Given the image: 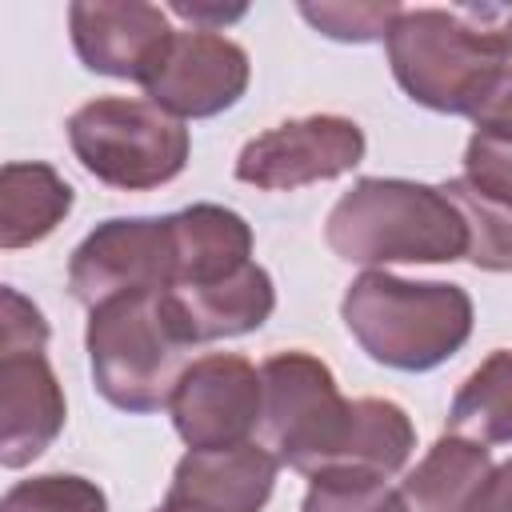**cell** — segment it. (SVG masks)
Segmentation results:
<instances>
[{
	"label": "cell",
	"instance_id": "obj_1",
	"mask_svg": "<svg viewBox=\"0 0 512 512\" xmlns=\"http://www.w3.org/2000/svg\"><path fill=\"white\" fill-rule=\"evenodd\" d=\"M328 248L360 268L452 264L468 256V224L440 184L364 176L324 220Z\"/></svg>",
	"mask_w": 512,
	"mask_h": 512
},
{
	"label": "cell",
	"instance_id": "obj_2",
	"mask_svg": "<svg viewBox=\"0 0 512 512\" xmlns=\"http://www.w3.org/2000/svg\"><path fill=\"white\" fill-rule=\"evenodd\" d=\"M340 320L360 352L396 372H432L472 336V296L448 280H404L388 268H364Z\"/></svg>",
	"mask_w": 512,
	"mask_h": 512
},
{
	"label": "cell",
	"instance_id": "obj_3",
	"mask_svg": "<svg viewBox=\"0 0 512 512\" xmlns=\"http://www.w3.org/2000/svg\"><path fill=\"white\" fill-rule=\"evenodd\" d=\"M84 348L96 392L120 412L148 416L168 408L196 344L168 292H128L88 312Z\"/></svg>",
	"mask_w": 512,
	"mask_h": 512
},
{
	"label": "cell",
	"instance_id": "obj_4",
	"mask_svg": "<svg viewBox=\"0 0 512 512\" xmlns=\"http://www.w3.org/2000/svg\"><path fill=\"white\" fill-rule=\"evenodd\" d=\"M388 64L404 96L428 112L472 116L508 56L456 8H404L388 28Z\"/></svg>",
	"mask_w": 512,
	"mask_h": 512
},
{
	"label": "cell",
	"instance_id": "obj_5",
	"mask_svg": "<svg viewBox=\"0 0 512 512\" xmlns=\"http://www.w3.org/2000/svg\"><path fill=\"white\" fill-rule=\"evenodd\" d=\"M64 132L80 168L120 192H148L176 180L192 152L184 120L136 96H96L68 116Z\"/></svg>",
	"mask_w": 512,
	"mask_h": 512
},
{
	"label": "cell",
	"instance_id": "obj_6",
	"mask_svg": "<svg viewBox=\"0 0 512 512\" xmlns=\"http://www.w3.org/2000/svg\"><path fill=\"white\" fill-rule=\"evenodd\" d=\"M264 380V448L308 480L332 472L356 424V400L340 396L332 368L300 348L260 364Z\"/></svg>",
	"mask_w": 512,
	"mask_h": 512
},
{
	"label": "cell",
	"instance_id": "obj_7",
	"mask_svg": "<svg viewBox=\"0 0 512 512\" xmlns=\"http://www.w3.org/2000/svg\"><path fill=\"white\" fill-rule=\"evenodd\" d=\"M48 320L12 284L0 288V464L24 468L64 428V388L44 356Z\"/></svg>",
	"mask_w": 512,
	"mask_h": 512
},
{
	"label": "cell",
	"instance_id": "obj_8",
	"mask_svg": "<svg viewBox=\"0 0 512 512\" xmlns=\"http://www.w3.org/2000/svg\"><path fill=\"white\" fill-rule=\"evenodd\" d=\"M364 148V128L352 116L312 112L252 136L236 156V180L260 192H292L348 176L364 160Z\"/></svg>",
	"mask_w": 512,
	"mask_h": 512
},
{
	"label": "cell",
	"instance_id": "obj_9",
	"mask_svg": "<svg viewBox=\"0 0 512 512\" xmlns=\"http://www.w3.org/2000/svg\"><path fill=\"white\" fill-rule=\"evenodd\" d=\"M168 412L188 452L248 444L264 420L260 368L236 352H208L184 368Z\"/></svg>",
	"mask_w": 512,
	"mask_h": 512
},
{
	"label": "cell",
	"instance_id": "obj_10",
	"mask_svg": "<svg viewBox=\"0 0 512 512\" xmlns=\"http://www.w3.org/2000/svg\"><path fill=\"white\" fill-rule=\"evenodd\" d=\"M172 224L168 216H116L96 224L68 260V292L88 312L128 292H168Z\"/></svg>",
	"mask_w": 512,
	"mask_h": 512
},
{
	"label": "cell",
	"instance_id": "obj_11",
	"mask_svg": "<svg viewBox=\"0 0 512 512\" xmlns=\"http://www.w3.org/2000/svg\"><path fill=\"white\" fill-rule=\"evenodd\" d=\"M248 52L224 32L184 28L172 36L160 68L144 84V96L176 120H208L240 104L248 92Z\"/></svg>",
	"mask_w": 512,
	"mask_h": 512
},
{
	"label": "cell",
	"instance_id": "obj_12",
	"mask_svg": "<svg viewBox=\"0 0 512 512\" xmlns=\"http://www.w3.org/2000/svg\"><path fill=\"white\" fill-rule=\"evenodd\" d=\"M68 32L88 72L136 84L152 80L176 36L168 12L144 0H76L68 8Z\"/></svg>",
	"mask_w": 512,
	"mask_h": 512
},
{
	"label": "cell",
	"instance_id": "obj_13",
	"mask_svg": "<svg viewBox=\"0 0 512 512\" xmlns=\"http://www.w3.org/2000/svg\"><path fill=\"white\" fill-rule=\"evenodd\" d=\"M276 472L280 460L256 440L216 452H184L164 500L184 512H264Z\"/></svg>",
	"mask_w": 512,
	"mask_h": 512
},
{
	"label": "cell",
	"instance_id": "obj_14",
	"mask_svg": "<svg viewBox=\"0 0 512 512\" xmlns=\"http://www.w3.org/2000/svg\"><path fill=\"white\" fill-rule=\"evenodd\" d=\"M168 224H172L168 288H204L252 264V228L240 212L224 204H192L168 212Z\"/></svg>",
	"mask_w": 512,
	"mask_h": 512
},
{
	"label": "cell",
	"instance_id": "obj_15",
	"mask_svg": "<svg viewBox=\"0 0 512 512\" xmlns=\"http://www.w3.org/2000/svg\"><path fill=\"white\" fill-rule=\"evenodd\" d=\"M168 300H172L184 332L192 336V344H208V340L256 332L276 312V284H272L268 268H260L252 260L216 284L168 288Z\"/></svg>",
	"mask_w": 512,
	"mask_h": 512
},
{
	"label": "cell",
	"instance_id": "obj_16",
	"mask_svg": "<svg viewBox=\"0 0 512 512\" xmlns=\"http://www.w3.org/2000/svg\"><path fill=\"white\" fill-rule=\"evenodd\" d=\"M72 184L40 160H8L0 168V248L16 252L52 236L72 212Z\"/></svg>",
	"mask_w": 512,
	"mask_h": 512
},
{
	"label": "cell",
	"instance_id": "obj_17",
	"mask_svg": "<svg viewBox=\"0 0 512 512\" xmlns=\"http://www.w3.org/2000/svg\"><path fill=\"white\" fill-rule=\"evenodd\" d=\"M492 456L484 444L444 432L424 460L400 480L408 512H468L484 480L492 476Z\"/></svg>",
	"mask_w": 512,
	"mask_h": 512
},
{
	"label": "cell",
	"instance_id": "obj_18",
	"mask_svg": "<svg viewBox=\"0 0 512 512\" xmlns=\"http://www.w3.org/2000/svg\"><path fill=\"white\" fill-rule=\"evenodd\" d=\"M448 432L476 444H512V348H496L452 396Z\"/></svg>",
	"mask_w": 512,
	"mask_h": 512
},
{
	"label": "cell",
	"instance_id": "obj_19",
	"mask_svg": "<svg viewBox=\"0 0 512 512\" xmlns=\"http://www.w3.org/2000/svg\"><path fill=\"white\" fill-rule=\"evenodd\" d=\"M468 224V264L480 272H512V208L480 196L464 176L440 184Z\"/></svg>",
	"mask_w": 512,
	"mask_h": 512
},
{
	"label": "cell",
	"instance_id": "obj_20",
	"mask_svg": "<svg viewBox=\"0 0 512 512\" xmlns=\"http://www.w3.org/2000/svg\"><path fill=\"white\" fill-rule=\"evenodd\" d=\"M300 512H408L400 488L372 472H320L308 480Z\"/></svg>",
	"mask_w": 512,
	"mask_h": 512
},
{
	"label": "cell",
	"instance_id": "obj_21",
	"mask_svg": "<svg viewBox=\"0 0 512 512\" xmlns=\"http://www.w3.org/2000/svg\"><path fill=\"white\" fill-rule=\"evenodd\" d=\"M0 512H108V496L96 480L76 472H44L4 492Z\"/></svg>",
	"mask_w": 512,
	"mask_h": 512
},
{
	"label": "cell",
	"instance_id": "obj_22",
	"mask_svg": "<svg viewBox=\"0 0 512 512\" xmlns=\"http://www.w3.org/2000/svg\"><path fill=\"white\" fill-rule=\"evenodd\" d=\"M404 8L396 0H320V4H300V16L328 40L340 44H376L388 40V28L396 24Z\"/></svg>",
	"mask_w": 512,
	"mask_h": 512
},
{
	"label": "cell",
	"instance_id": "obj_23",
	"mask_svg": "<svg viewBox=\"0 0 512 512\" xmlns=\"http://www.w3.org/2000/svg\"><path fill=\"white\" fill-rule=\"evenodd\" d=\"M480 196L508 204L512 208V144L472 132L468 148H464V172H460Z\"/></svg>",
	"mask_w": 512,
	"mask_h": 512
},
{
	"label": "cell",
	"instance_id": "obj_24",
	"mask_svg": "<svg viewBox=\"0 0 512 512\" xmlns=\"http://www.w3.org/2000/svg\"><path fill=\"white\" fill-rule=\"evenodd\" d=\"M472 124L484 136L512 144V64H504L496 72V80L488 84V92L480 96V104L472 108Z\"/></svg>",
	"mask_w": 512,
	"mask_h": 512
},
{
	"label": "cell",
	"instance_id": "obj_25",
	"mask_svg": "<svg viewBox=\"0 0 512 512\" xmlns=\"http://www.w3.org/2000/svg\"><path fill=\"white\" fill-rule=\"evenodd\" d=\"M456 12L472 28H480L504 56H512V4H460Z\"/></svg>",
	"mask_w": 512,
	"mask_h": 512
},
{
	"label": "cell",
	"instance_id": "obj_26",
	"mask_svg": "<svg viewBox=\"0 0 512 512\" xmlns=\"http://www.w3.org/2000/svg\"><path fill=\"white\" fill-rule=\"evenodd\" d=\"M168 12L180 16V20H192V28H200V32H220L224 24L240 20L248 12V4H212V0H192L188 4V0H172Z\"/></svg>",
	"mask_w": 512,
	"mask_h": 512
},
{
	"label": "cell",
	"instance_id": "obj_27",
	"mask_svg": "<svg viewBox=\"0 0 512 512\" xmlns=\"http://www.w3.org/2000/svg\"><path fill=\"white\" fill-rule=\"evenodd\" d=\"M468 512H512V460L496 464Z\"/></svg>",
	"mask_w": 512,
	"mask_h": 512
},
{
	"label": "cell",
	"instance_id": "obj_28",
	"mask_svg": "<svg viewBox=\"0 0 512 512\" xmlns=\"http://www.w3.org/2000/svg\"><path fill=\"white\" fill-rule=\"evenodd\" d=\"M152 512H184V508H176V504H168V500H160Z\"/></svg>",
	"mask_w": 512,
	"mask_h": 512
}]
</instances>
